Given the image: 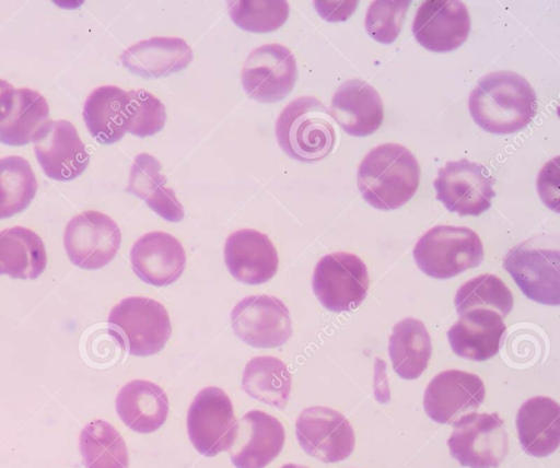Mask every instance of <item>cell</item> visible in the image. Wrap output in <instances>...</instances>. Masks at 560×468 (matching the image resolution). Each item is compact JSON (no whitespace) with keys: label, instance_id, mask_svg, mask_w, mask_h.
Wrapping results in <instances>:
<instances>
[{"label":"cell","instance_id":"cell-12","mask_svg":"<svg viewBox=\"0 0 560 468\" xmlns=\"http://www.w3.org/2000/svg\"><path fill=\"white\" fill-rule=\"evenodd\" d=\"M234 334L245 343L259 348H277L292 335L287 305L278 297L260 294L241 300L231 313Z\"/></svg>","mask_w":560,"mask_h":468},{"label":"cell","instance_id":"cell-1","mask_svg":"<svg viewBox=\"0 0 560 468\" xmlns=\"http://www.w3.org/2000/svg\"><path fill=\"white\" fill-rule=\"evenodd\" d=\"M468 109L474 121L494 134L517 132L537 113V96L529 82L513 71H494L483 75L472 89Z\"/></svg>","mask_w":560,"mask_h":468},{"label":"cell","instance_id":"cell-35","mask_svg":"<svg viewBox=\"0 0 560 468\" xmlns=\"http://www.w3.org/2000/svg\"><path fill=\"white\" fill-rule=\"evenodd\" d=\"M232 21L242 30L253 33L272 32L289 17L284 0H237L228 2Z\"/></svg>","mask_w":560,"mask_h":468},{"label":"cell","instance_id":"cell-8","mask_svg":"<svg viewBox=\"0 0 560 468\" xmlns=\"http://www.w3.org/2000/svg\"><path fill=\"white\" fill-rule=\"evenodd\" d=\"M238 422L229 396L219 387L201 389L187 413V431L195 448L212 457L231 449Z\"/></svg>","mask_w":560,"mask_h":468},{"label":"cell","instance_id":"cell-31","mask_svg":"<svg viewBox=\"0 0 560 468\" xmlns=\"http://www.w3.org/2000/svg\"><path fill=\"white\" fill-rule=\"evenodd\" d=\"M49 106L37 91L15 89L14 104L8 117L0 124V142L7 145H25L48 120Z\"/></svg>","mask_w":560,"mask_h":468},{"label":"cell","instance_id":"cell-29","mask_svg":"<svg viewBox=\"0 0 560 468\" xmlns=\"http://www.w3.org/2000/svg\"><path fill=\"white\" fill-rule=\"evenodd\" d=\"M431 352V338L421 320L408 317L394 326L388 354L398 376L404 379L418 378L427 368Z\"/></svg>","mask_w":560,"mask_h":468},{"label":"cell","instance_id":"cell-18","mask_svg":"<svg viewBox=\"0 0 560 468\" xmlns=\"http://www.w3.org/2000/svg\"><path fill=\"white\" fill-rule=\"evenodd\" d=\"M284 440V428L276 417L250 410L238 422L231 461L236 468H265L281 453Z\"/></svg>","mask_w":560,"mask_h":468},{"label":"cell","instance_id":"cell-10","mask_svg":"<svg viewBox=\"0 0 560 468\" xmlns=\"http://www.w3.org/2000/svg\"><path fill=\"white\" fill-rule=\"evenodd\" d=\"M298 79L294 55L281 44H265L249 52L241 72L246 94L259 103L287 97Z\"/></svg>","mask_w":560,"mask_h":468},{"label":"cell","instance_id":"cell-24","mask_svg":"<svg viewBox=\"0 0 560 468\" xmlns=\"http://www.w3.org/2000/svg\"><path fill=\"white\" fill-rule=\"evenodd\" d=\"M516 428L522 448L535 457L552 454L560 443V407L546 396L527 399L518 409Z\"/></svg>","mask_w":560,"mask_h":468},{"label":"cell","instance_id":"cell-3","mask_svg":"<svg viewBox=\"0 0 560 468\" xmlns=\"http://www.w3.org/2000/svg\"><path fill=\"white\" fill-rule=\"evenodd\" d=\"M275 131L282 151L299 162L323 160L336 144L329 109L311 95L291 101L279 114Z\"/></svg>","mask_w":560,"mask_h":468},{"label":"cell","instance_id":"cell-4","mask_svg":"<svg viewBox=\"0 0 560 468\" xmlns=\"http://www.w3.org/2000/svg\"><path fill=\"white\" fill-rule=\"evenodd\" d=\"M109 334L120 347L135 356L161 351L171 337L172 326L165 307L143 296L121 300L109 312Z\"/></svg>","mask_w":560,"mask_h":468},{"label":"cell","instance_id":"cell-2","mask_svg":"<svg viewBox=\"0 0 560 468\" xmlns=\"http://www.w3.org/2000/svg\"><path fill=\"white\" fill-rule=\"evenodd\" d=\"M363 199L378 210L402 207L416 194L420 166L415 155L398 143H383L366 153L357 173Z\"/></svg>","mask_w":560,"mask_h":468},{"label":"cell","instance_id":"cell-33","mask_svg":"<svg viewBox=\"0 0 560 468\" xmlns=\"http://www.w3.org/2000/svg\"><path fill=\"white\" fill-rule=\"evenodd\" d=\"M36 191L37 180L28 161L18 155L0 159V220L26 209Z\"/></svg>","mask_w":560,"mask_h":468},{"label":"cell","instance_id":"cell-14","mask_svg":"<svg viewBox=\"0 0 560 468\" xmlns=\"http://www.w3.org/2000/svg\"><path fill=\"white\" fill-rule=\"evenodd\" d=\"M295 433L305 453L324 463L341 461L354 448V432L349 420L328 407L304 409L296 420Z\"/></svg>","mask_w":560,"mask_h":468},{"label":"cell","instance_id":"cell-17","mask_svg":"<svg viewBox=\"0 0 560 468\" xmlns=\"http://www.w3.org/2000/svg\"><path fill=\"white\" fill-rule=\"evenodd\" d=\"M486 389L481 378L460 370H446L435 375L424 390L423 407L434 422L452 424L463 413L476 410Z\"/></svg>","mask_w":560,"mask_h":468},{"label":"cell","instance_id":"cell-37","mask_svg":"<svg viewBox=\"0 0 560 468\" xmlns=\"http://www.w3.org/2000/svg\"><path fill=\"white\" fill-rule=\"evenodd\" d=\"M409 0H376L368 8L364 25L368 34L382 44H390L398 37Z\"/></svg>","mask_w":560,"mask_h":468},{"label":"cell","instance_id":"cell-36","mask_svg":"<svg viewBox=\"0 0 560 468\" xmlns=\"http://www.w3.org/2000/svg\"><path fill=\"white\" fill-rule=\"evenodd\" d=\"M128 97L127 131L140 138L161 131L166 121L163 103L142 89L129 91Z\"/></svg>","mask_w":560,"mask_h":468},{"label":"cell","instance_id":"cell-15","mask_svg":"<svg viewBox=\"0 0 560 468\" xmlns=\"http://www.w3.org/2000/svg\"><path fill=\"white\" fill-rule=\"evenodd\" d=\"M32 141L36 159L49 178L71 180L88 167L90 155L68 120H47Z\"/></svg>","mask_w":560,"mask_h":468},{"label":"cell","instance_id":"cell-27","mask_svg":"<svg viewBox=\"0 0 560 468\" xmlns=\"http://www.w3.org/2000/svg\"><path fill=\"white\" fill-rule=\"evenodd\" d=\"M160 162L148 153L138 154L130 168L126 190L141 199L160 217L170 222L184 218V208L174 190L166 187Z\"/></svg>","mask_w":560,"mask_h":468},{"label":"cell","instance_id":"cell-26","mask_svg":"<svg viewBox=\"0 0 560 468\" xmlns=\"http://www.w3.org/2000/svg\"><path fill=\"white\" fill-rule=\"evenodd\" d=\"M128 92L103 85L93 90L83 105V119L92 137L100 143L120 140L128 126Z\"/></svg>","mask_w":560,"mask_h":468},{"label":"cell","instance_id":"cell-32","mask_svg":"<svg viewBox=\"0 0 560 468\" xmlns=\"http://www.w3.org/2000/svg\"><path fill=\"white\" fill-rule=\"evenodd\" d=\"M85 468H128V451L118 431L105 420L88 423L80 434Z\"/></svg>","mask_w":560,"mask_h":468},{"label":"cell","instance_id":"cell-39","mask_svg":"<svg viewBox=\"0 0 560 468\" xmlns=\"http://www.w3.org/2000/svg\"><path fill=\"white\" fill-rule=\"evenodd\" d=\"M357 1H315V8L318 13L328 21H340L346 20L352 14L357 7Z\"/></svg>","mask_w":560,"mask_h":468},{"label":"cell","instance_id":"cell-16","mask_svg":"<svg viewBox=\"0 0 560 468\" xmlns=\"http://www.w3.org/2000/svg\"><path fill=\"white\" fill-rule=\"evenodd\" d=\"M411 30L423 48L435 52L452 51L469 35V12L462 1L427 0L418 8Z\"/></svg>","mask_w":560,"mask_h":468},{"label":"cell","instance_id":"cell-41","mask_svg":"<svg viewBox=\"0 0 560 468\" xmlns=\"http://www.w3.org/2000/svg\"><path fill=\"white\" fill-rule=\"evenodd\" d=\"M281 468H308V467L302 466V465H296V464H287V465H283Z\"/></svg>","mask_w":560,"mask_h":468},{"label":"cell","instance_id":"cell-11","mask_svg":"<svg viewBox=\"0 0 560 468\" xmlns=\"http://www.w3.org/2000/svg\"><path fill=\"white\" fill-rule=\"evenodd\" d=\"M121 233L108 215L86 210L74 215L67 224L63 244L70 261L88 270L106 266L116 256Z\"/></svg>","mask_w":560,"mask_h":468},{"label":"cell","instance_id":"cell-6","mask_svg":"<svg viewBox=\"0 0 560 468\" xmlns=\"http://www.w3.org/2000/svg\"><path fill=\"white\" fill-rule=\"evenodd\" d=\"M451 456L468 468H497L508 454V434L497 412H470L453 423Z\"/></svg>","mask_w":560,"mask_h":468},{"label":"cell","instance_id":"cell-28","mask_svg":"<svg viewBox=\"0 0 560 468\" xmlns=\"http://www.w3.org/2000/svg\"><path fill=\"white\" fill-rule=\"evenodd\" d=\"M47 255L42 238L24 226L0 231V274L13 279H36L46 268Z\"/></svg>","mask_w":560,"mask_h":468},{"label":"cell","instance_id":"cell-13","mask_svg":"<svg viewBox=\"0 0 560 468\" xmlns=\"http://www.w3.org/2000/svg\"><path fill=\"white\" fill-rule=\"evenodd\" d=\"M560 254L526 241L513 247L503 259V268L532 301L557 306L560 303Z\"/></svg>","mask_w":560,"mask_h":468},{"label":"cell","instance_id":"cell-40","mask_svg":"<svg viewBox=\"0 0 560 468\" xmlns=\"http://www.w3.org/2000/svg\"><path fill=\"white\" fill-rule=\"evenodd\" d=\"M14 93L13 85L0 79V124L8 117L13 107Z\"/></svg>","mask_w":560,"mask_h":468},{"label":"cell","instance_id":"cell-20","mask_svg":"<svg viewBox=\"0 0 560 468\" xmlns=\"http://www.w3.org/2000/svg\"><path fill=\"white\" fill-rule=\"evenodd\" d=\"M224 261L234 279L255 285L267 282L276 274L279 257L266 234L242 229L228 236Z\"/></svg>","mask_w":560,"mask_h":468},{"label":"cell","instance_id":"cell-30","mask_svg":"<svg viewBox=\"0 0 560 468\" xmlns=\"http://www.w3.org/2000/svg\"><path fill=\"white\" fill-rule=\"evenodd\" d=\"M291 374L278 358H253L245 366L242 387L254 399L283 409L291 391Z\"/></svg>","mask_w":560,"mask_h":468},{"label":"cell","instance_id":"cell-19","mask_svg":"<svg viewBox=\"0 0 560 468\" xmlns=\"http://www.w3.org/2000/svg\"><path fill=\"white\" fill-rule=\"evenodd\" d=\"M131 268L143 282L166 286L183 273L186 254L180 242L173 235L154 231L140 236L130 250Z\"/></svg>","mask_w":560,"mask_h":468},{"label":"cell","instance_id":"cell-25","mask_svg":"<svg viewBox=\"0 0 560 468\" xmlns=\"http://www.w3.org/2000/svg\"><path fill=\"white\" fill-rule=\"evenodd\" d=\"M120 420L137 433H152L160 429L168 413V399L156 384L133 379L124 385L116 397Z\"/></svg>","mask_w":560,"mask_h":468},{"label":"cell","instance_id":"cell-38","mask_svg":"<svg viewBox=\"0 0 560 468\" xmlns=\"http://www.w3.org/2000/svg\"><path fill=\"white\" fill-rule=\"evenodd\" d=\"M559 157L548 161L540 169L537 178V190L540 199L551 210L559 211Z\"/></svg>","mask_w":560,"mask_h":468},{"label":"cell","instance_id":"cell-22","mask_svg":"<svg viewBox=\"0 0 560 468\" xmlns=\"http://www.w3.org/2000/svg\"><path fill=\"white\" fill-rule=\"evenodd\" d=\"M505 330L503 318L497 312L474 308L459 316L447 331V338L456 355L480 362L499 352Z\"/></svg>","mask_w":560,"mask_h":468},{"label":"cell","instance_id":"cell-21","mask_svg":"<svg viewBox=\"0 0 560 468\" xmlns=\"http://www.w3.org/2000/svg\"><path fill=\"white\" fill-rule=\"evenodd\" d=\"M329 112L342 130L353 137L372 134L381 127L384 118L378 92L359 79L348 80L337 89Z\"/></svg>","mask_w":560,"mask_h":468},{"label":"cell","instance_id":"cell-5","mask_svg":"<svg viewBox=\"0 0 560 468\" xmlns=\"http://www.w3.org/2000/svg\"><path fill=\"white\" fill-rule=\"evenodd\" d=\"M413 258L427 276L444 280L479 266L483 260V245L469 227L436 225L417 242Z\"/></svg>","mask_w":560,"mask_h":468},{"label":"cell","instance_id":"cell-9","mask_svg":"<svg viewBox=\"0 0 560 468\" xmlns=\"http://www.w3.org/2000/svg\"><path fill=\"white\" fill-rule=\"evenodd\" d=\"M489 169L467 159L448 161L433 182L436 199L451 212L478 217L491 207L495 196Z\"/></svg>","mask_w":560,"mask_h":468},{"label":"cell","instance_id":"cell-34","mask_svg":"<svg viewBox=\"0 0 560 468\" xmlns=\"http://www.w3.org/2000/svg\"><path fill=\"white\" fill-rule=\"evenodd\" d=\"M454 303L459 316L474 308H489L504 318L513 308V295L500 278L483 273L462 284Z\"/></svg>","mask_w":560,"mask_h":468},{"label":"cell","instance_id":"cell-23","mask_svg":"<svg viewBox=\"0 0 560 468\" xmlns=\"http://www.w3.org/2000/svg\"><path fill=\"white\" fill-rule=\"evenodd\" d=\"M189 45L179 37L156 36L124 50L122 66L143 78H161L185 69L192 60Z\"/></svg>","mask_w":560,"mask_h":468},{"label":"cell","instance_id":"cell-7","mask_svg":"<svg viewBox=\"0 0 560 468\" xmlns=\"http://www.w3.org/2000/svg\"><path fill=\"white\" fill-rule=\"evenodd\" d=\"M312 288L325 308L337 313L355 309L368 293L366 266L351 253L325 255L315 267Z\"/></svg>","mask_w":560,"mask_h":468}]
</instances>
